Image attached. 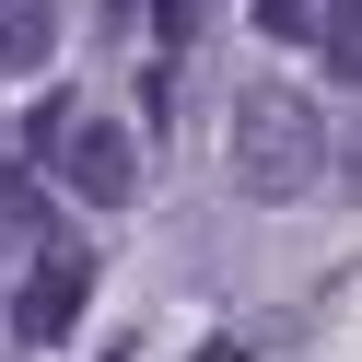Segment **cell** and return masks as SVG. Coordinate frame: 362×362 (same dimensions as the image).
I'll return each mask as SVG.
<instances>
[{"label":"cell","mask_w":362,"mask_h":362,"mask_svg":"<svg viewBox=\"0 0 362 362\" xmlns=\"http://www.w3.org/2000/svg\"><path fill=\"white\" fill-rule=\"evenodd\" d=\"M82 304H94V245L47 222V245H35V269H24V292H12V339H35V351H47V339L82 327Z\"/></svg>","instance_id":"2"},{"label":"cell","mask_w":362,"mask_h":362,"mask_svg":"<svg viewBox=\"0 0 362 362\" xmlns=\"http://www.w3.org/2000/svg\"><path fill=\"white\" fill-rule=\"evenodd\" d=\"M211 12H222V0H152V24H164V47H199V35H211Z\"/></svg>","instance_id":"8"},{"label":"cell","mask_w":362,"mask_h":362,"mask_svg":"<svg viewBox=\"0 0 362 362\" xmlns=\"http://www.w3.org/2000/svg\"><path fill=\"white\" fill-rule=\"evenodd\" d=\"M327 175H339V187H351V199H362V117H351V129H339V141H327Z\"/></svg>","instance_id":"9"},{"label":"cell","mask_w":362,"mask_h":362,"mask_svg":"<svg viewBox=\"0 0 362 362\" xmlns=\"http://www.w3.org/2000/svg\"><path fill=\"white\" fill-rule=\"evenodd\" d=\"M47 164L71 175V199H94V211H117V199H141V129H117V117H71Z\"/></svg>","instance_id":"3"},{"label":"cell","mask_w":362,"mask_h":362,"mask_svg":"<svg viewBox=\"0 0 362 362\" xmlns=\"http://www.w3.org/2000/svg\"><path fill=\"white\" fill-rule=\"evenodd\" d=\"M141 12H152V0H94V24H141Z\"/></svg>","instance_id":"10"},{"label":"cell","mask_w":362,"mask_h":362,"mask_svg":"<svg viewBox=\"0 0 362 362\" xmlns=\"http://www.w3.org/2000/svg\"><path fill=\"white\" fill-rule=\"evenodd\" d=\"M315 24H327V0H257V35H269V47H304Z\"/></svg>","instance_id":"7"},{"label":"cell","mask_w":362,"mask_h":362,"mask_svg":"<svg viewBox=\"0 0 362 362\" xmlns=\"http://www.w3.org/2000/svg\"><path fill=\"white\" fill-rule=\"evenodd\" d=\"M327 105L304 94V82H245L234 94V187L245 199H269V211H281V199H315V175H327Z\"/></svg>","instance_id":"1"},{"label":"cell","mask_w":362,"mask_h":362,"mask_svg":"<svg viewBox=\"0 0 362 362\" xmlns=\"http://www.w3.org/2000/svg\"><path fill=\"white\" fill-rule=\"evenodd\" d=\"M59 59V0H0V71H47Z\"/></svg>","instance_id":"4"},{"label":"cell","mask_w":362,"mask_h":362,"mask_svg":"<svg viewBox=\"0 0 362 362\" xmlns=\"http://www.w3.org/2000/svg\"><path fill=\"white\" fill-rule=\"evenodd\" d=\"M315 47H327V71H339V82H362V0H327Z\"/></svg>","instance_id":"6"},{"label":"cell","mask_w":362,"mask_h":362,"mask_svg":"<svg viewBox=\"0 0 362 362\" xmlns=\"http://www.w3.org/2000/svg\"><path fill=\"white\" fill-rule=\"evenodd\" d=\"M0 245H47V187L35 175H0Z\"/></svg>","instance_id":"5"}]
</instances>
